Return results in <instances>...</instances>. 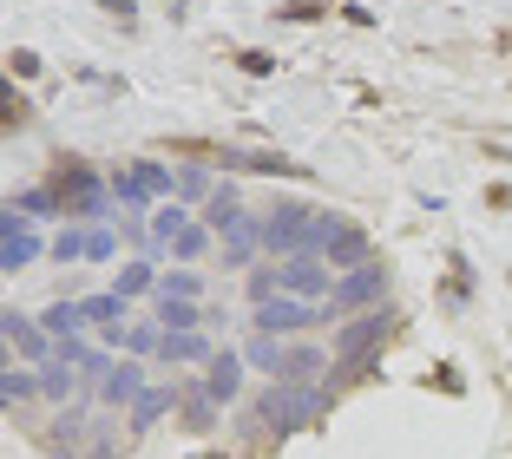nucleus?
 Here are the masks:
<instances>
[{"mask_svg": "<svg viewBox=\"0 0 512 459\" xmlns=\"http://www.w3.org/2000/svg\"><path fill=\"white\" fill-rule=\"evenodd\" d=\"M322 407H329L322 387H283V381H270V394L250 407V427H263V433H302V427H316V420H322Z\"/></svg>", "mask_w": 512, "mask_h": 459, "instance_id": "f257e3e1", "label": "nucleus"}, {"mask_svg": "<svg viewBox=\"0 0 512 459\" xmlns=\"http://www.w3.org/2000/svg\"><path fill=\"white\" fill-rule=\"evenodd\" d=\"M53 197H60L66 223H92V217H106V204H112V178H99L79 158H60L53 164Z\"/></svg>", "mask_w": 512, "mask_h": 459, "instance_id": "f03ea898", "label": "nucleus"}, {"mask_svg": "<svg viewBox=\"0 0 512 459\" xmlns=\"http://www.w3.org/2000/svg\"><path fill=\"white\" fill-rule=\"evenodd\" d=\"M316 217L322 210H309V204H289V197H276L270 210H263V250L270 256H309V237H316Z\"/></svg>", "mask_w": 512, "mask_h": 459, "instance_id": "7ed1b4c3", "label": "nucleus"}, {"mask_svg": "<svg viewBox=\"0 0 512 459\" xmlns=\"http://www.w3.org/2000/svg\"><path fill=\"white\" fill-rule=\"evenodd\" d=\"M388 328H394L388 309H368V315H355V322H342V328H335V341H329V361H335V368H348V361H368L381 341H388Z\"/></svg>", "mask_w": 512, "mask_h": 459, "instance_id": "20e7f679", "label": "nucleus"}, {"mask_svg": "<svg viewBox=\"0 0 512 459\" xmlns=\"http://www.w3.org/2000/svg\"><path fill=\"white\" fill-rule=\"evenodd\" d=\"M381 296H388V269L381 263H362V269H348V276H335V296H329V315H368L381 309Z\"/></svg>", "mask_w": 512, "mask_h": 459, "instance_id": "39448f33", "label": "nucleus"}, {"mask_svg": "<svg viewBox=\"0 0 512 459\" xmlns=\"http://www.w3.org/2000/svg\"><path fill=\"white\" fill-rule=\"evenodd\" d=\"M165 191H178V178H171L165 164H151V158H138L132 171H112V197H119L125 210H138L145 197H165Z\"/></svg>", "mask_w": 512, "mask_h": 459, "instance_id": "423d86ee", "label": "nucleus"}, {"mask_svg": "<svg viewBox=\"0 0 512 459\" xmlns=\"http://www.w3.org/2000/svg\"><path fill=\"white\" fill-rule=\"evenodd\" d=\"M0 328H7V348H20L27 361H40V368H46V361H60V341H53V335L40 328V315L7 309V315H0Z\"/></svg>", "mask_w": 512, "mask_h": 459, "instance_id": "0eeeda50", "label": "nucleus"}, {"mask_svg": "<svg viewBox=\"0 0 512 459\" xmlns=\"http://www.w3.org/2000/svg\"><path fill=\"white\" fill-rule=\"evenodd\" d=\"M283 296H296V302L335 296V269L322 263V256H289L283 263Z\"/></svg>", "mask_w": 512, "mask_h": 459, "instance_id": "6e6552de", "label": "nucleus"}, {"mask_svg": "<svg viewBox=\"0 0 512 459\" xmlns=\"http://www.w3.org/2000/svg\"><path fill=\"white\" fill-rule=\"evenodd\" d=\"M40 256V230L20 210H0V269H27Z\"/></svg>", "mask_w": 512, "mask_h": 459, "instance_id": "1a4fd4ad", "label": "nucleus"}, {"mask_svg": "<svg viewBox=\"0 0 512 459\" xmlns=\"http://www.w3.org/2000/svg\"><path fill=\"white\" fill-rule=\"evenodd\" d=\"M309 322H316V302H296V296H276V302H263V309L250 315L256 335H276V341L296 335V328H309Z\"/></svg>", "mask_w": 512, "mask_h": 459, "instance_id": "9d476101", "label": "nucleus"}, {"mask_svg": "<svg viewBox=\"0 0 512 459\" xmlns=\"http://www.w3.org/2000/svg\"><path fill=\"white\" fill-rule=\"evenodd\" d=\"M243 368H250V361L224 348V355H211V361H204V381H197V387H204V394H211L217 407H230V400L243 394Z\"/></svg>", "mask_w": 512, "mask_h": 459, "instance_id": "9b49d317", "label": "nucleus"}, {"mask_svg": "<svg viewBox=\"0 0 512 459\" xmlns=\"http://www.w3.org/2000/svg\"><path fill=\"white\" fill-rule=\"evenodd\" d=\"M178 407H184V387H165V381H151L145 394L132 400V414H125V420H132V427H158V420H165V414H178Z\"/></svg>", "mask_w": 512, "mask_h": 459, "instance_id": "f8f14e48", "label": "nucleus"}, {"mask_svg": "<svg viewBox=\"0 0 512 459\" xmlns=\"http://www.w3.org/2000/svg\"><path fill=\"white\" fill-rule=\"evenodd\" d=\"M145 368H138V361H119V368L106 374V381H99V400H106V407H125V414H132V400L145 394Z\"/></svg>", "mask_w": 512, "mask_h": 459, "instance_id": "ddd939ff", "label": "nucleus"}, {"mask_svg": "<svg viewBox=\"0 0 512 459\" xmlns=\"http://www.w3.org/2000/svg\"><path fill=\"white\" fill-rule=\"evenodd\" d=\"M322 368H329V355H322V348H283V368H276V381H283V387H316Z\"/></svg>", "mask_w": 512, "mask_h": 459, "instance_id": "4468645a", "label": "nucleus"}, {"mask_svg": "<svg viewBox=\"0 0 512 459\" xmlns=\"http://www.w3.org/2000/svg\"><path fill=\"white\" fill-rule=\"evenodd\" d=\"M243 223H250V217H243L237 191H230V184H224V191H217L211 204H204V230H211V237H237Z\"/></svg>", "mask_w": 512, "mask_h": 459, "instance_id": "2eb2a0df", "label": "nucleus"}, {"mask_svg": "<svg viewBox=\"0 0 512 459\" xmlns=\"http://www.w3.org/2000/svg\"><path fill=\"white\" fill-rule=\"evenodd\" d=\"M158 322H165V335H197V328L211 322V309H197V302H178V296H158Z\"/></svg>", "mask_w": 512, "mask_h": 459, "instance_id": "dca6fc26", "label": "nucleus"}, {"mask_svg": "<svg viewBox=\"0 0 512 459\" xmlns=\"http://www.w3.org/2000/svg\"><path fill=\"white\" fill-rule=\"evenodd\" d=\"M224 164H237V171H256V178H296L302 164H289L283 151H224Z\"/></svg>", "mask_w": 512, "mask_h": 459, "instance_id": "f3484780", "label": "nucleus"}, {"mask_svg": "<svg viewBox=\"0 0 512 459\" xmlns=\"http://www.w3.org/2000/svg\"><path fill=\"white\" fill-rule=\"evenodd\" d=\"M40 328L53 341H73V335H86V309H79V302H53V309L40 315Z\"/></svg>", "mask_w": 512, "mask_h": 459, "instance_id": "a211bd4d", "label": "nucleus"}, {"mask_svg": "<svg viewBox=\"0 0 512 459\" xmlns=\"http://www.w3.org/2000/svg\"><path fill=\"white\" fill-rule=\"evenodd\" d=\"M7 210H20V217H33V223L66 217V210H60V197H53V184H40V191H14V197H7Z\"/></svg>", "mask_w": 512, "mask_h": 459, "instance_id": "6ab92c4d", "label": "nucleus"}, {"mask_svg": "<svg viewBox=\"0 0 512 459\" xmlns=\"http://www.w3.org/2000/svg\"><path fill=\"white\" fill-rule=\"evenodd\" d=\"M178 414H184V427H191V433H211L224 407H217V400L204 394V387H184V407H178Z\"/></svg>", "mask_w": 512, "mask_h": 459, "instance_id": "aec40b11", "label": "nucleus"}, {"mask_svg": "<svg viewBox=\"0 0 512 459\" xmlns=\"http://www.w3.org/2000/svg\"><path fill=\"white\" fill-rule=\"evenodd\" d=\"M73 394H79V368L46 361V368H40V400H66V407H73Z\"/></svg>", "mask_w": 512, "mask_h": 459, "instance_id": "412c9836", "label": "nucleus"}, {"mask_svg": "<svg viewBox=\"0 0 512 459\" xmlns=\"http://www.w3.org/2000/svg\"><path fill=\"white\" fill-rule=\"evenodd\" d=\"M33 394H40V368H14V361H7V374H0V400L20 407V400H33Z\"/></svg>", "mask_w": 512, "mask_h": 459, "instance_id": "4be33fe9", "label": "nucleus"}, {"mask_svg": "<svg viewBox=\"0 0 512 459\" xmlns=\"http://www.w3.org/2000/svg\"><path fill=\"white\" fill-rule=\"evenodd\" d=\"M184 230H191V217H184V204H158V210H151V237L165 243V250H171V243L184 237Z\"/></svg>", "mask_w": 512, "mask_h": 459, "instance_id": "5701e85b", "label": "nucleus"}, {"mask_svg": "<svg viewBox=\"0 0 512 459\" xmlns=\"http://www.w3.org/2000/svg\"><path fill=\"white\" fill-rule=\"evenodd\" d=\"M243 361H250L256 374H270V381H276V368H283V341H276V335H256L250 348H243Z\"/></svg>", "mask_w": 512, "mask_h": 459, "instance_id": "b1692460", "label": "nucleus"}, {"mask_svg": "<svg viewBox=\"0 0 512 459\" xmlns=\"http://www.w3.org/2000/svg\"><path fill=\"white\" fill-rule=\"evenodd\" d=\"M158 355L165 361H211V341H204V328H197V335H165Z\"/></svg>", "mask_w": 512, "mask_h": 459, "instance_id": "393cba45", "label": "nucleus"}, {"mask_svg": "<svg viewBox=\"0 0 512 459\" xmlns=\"http://www.w3.org/2000/svg\"><path fill=\"white\" fill-rule=\"evenodd\" d=\"M158 296L197 302V296H204V282H197V269H171V276H158Z\"/></svg>", "mask_w": 512, "mask_h": 459, "instance_id": "a878e982", "label": "nucleus"}, {"mask_svg": "<svg viewBox=\"0 0 512 459\" xmlns=\"http://www.w3.org/2000/svg\"><path fill=\"white\" fill-rule=\"evenodd\" d=\"M145 289H158V276H151V263H125V269H119V296L132 302V296H145Z\"/></svg>", "mask_w": 512, "mask_h": 459, "instance_id": "bb28decb", "label": "nucleus"}, {"mask_svg": "<svg viewBox=\"0 0 512 459\" xmlns=\"http://www.w3.org/2000/svg\"><path fill=\"white\" fill-rule=\"evenodd\" d=\"M79 427H86V414H79V407L53 414V433H46V446H79Z\"/></svg>", "mask_w": 512, "mask_h": 459, "instance_id": "cd10ccee", "label": "nucleus"}, {"mask_svg": "<svg viewBox=\"0 0 512 459\" xmlns=\"http://www.w3.org/2000/svg\"><path fill=\"white\" fill-rule=\"evenodd\" d=\"M283 296V269H250V302L263 309V302Z\"/></svg>", "mask_w": 512, "mask_h": 459, "instance_id": "c85d7f7f", "label": "nucleus"}, {"mask_svg": "<svg viewBox=\"0 0 512 459\" xmlns=\"http://www.w3.org/2000/svg\"><path fill=\"white\" fill-rule=\"evenodd\" d=\"M178 197H204V204H211V171H197V164H184V171H178Z\"/></svg>", "mask_w": 512, "mask_h": 459, "instance_id": "c756f323", "label": "nucleus"}, {"mask_svg": "<svg viewBox=\"0 0 512 459\" xmlns=\"http://www.w3.org/2000/svg\"><path fill=\"white\" fill-rule=\"evenodd\" d=\"M27 119H33V105L20 99L14 86H7V99H0V125H7V132H20V125H27Z\"/></svg>", "mask_w": 512, "mask_h": 459, "instance_id": "7c9ffc66", "label": "nucleus"}, {"mask_svg": "<svg viewBox=\"0 0 512 459\" xmlns=\"http://www.w3.org/2000/svg\"><path fill=\"white\" fill-rule=\"evenodd\" d=\"M112 250H119V237H112L106 223H92V230H86V256H92V263H106Z\"/></svg>", "mask_w": 512, "mask_h": 459, "instance_id": "2f4dec72", "label": "nucleus"}, {"mask_svg": "<svg viewBox=\"0 0 512 459\" xmlns=\"http://www.w3.org/2000/svg\"><path fill=\"white\" fill-rule=\"evenodd\" d=\"M204 243H211V230H204V223H191V230L171 243V256H184V263H191V256H204Z\"/></svg>", "mask_w": 512, "mask_h": 459, "instance_id": "473e14b6", "label": "nucleus"}, {"mask_svg": "<svg viewBox=\"0 0 512 459\" xmlns=\"http://www.w3.org/2000/svg\"><path fill=\"white\" fill-rule=\"evenodd\" d=\"M53 256H60V263H79V256H86V230H60V237H53Z\"/></svg>", "mask_w": 512, "mask_h": 459, "instance_id": "72a5a7b5", "label": "nucleus"}, {"mask_svg": "<svg viewBox=\"0 0 512 459\" xmlns=\"http://www.w3.org/2000/svg\"><path fill=\"white\" fill-rule=\"evenodd\" d=\"M7 60H14V73H20V79L40 73V53H27V46H20V53H7Z\"/></svg>", "mask_w": 512, "mask_h": 459, "instance_id": "f704fd0d", "label": "nucleus"}]
</instances>
